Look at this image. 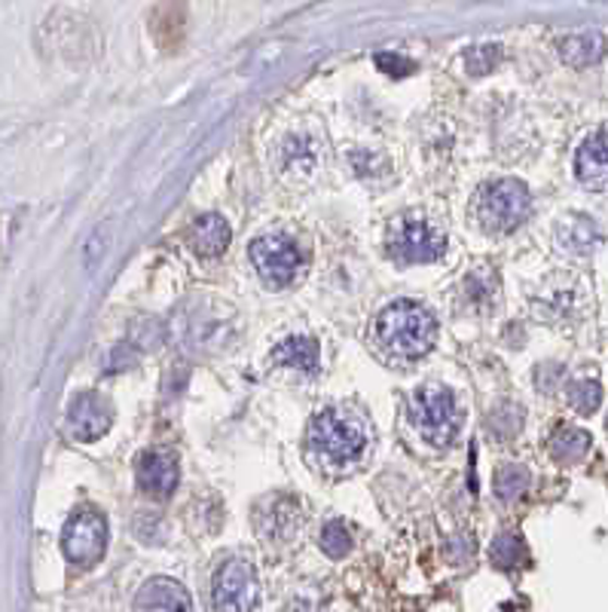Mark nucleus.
<instances>
[{
	"mask_svg": "<svg viewBox=\"0 0 608 612\" xmlns=\"http://www.w3.org/2000/svg\"><path fill=\"white\" fill-rule=\"evenodd\" d=\"M385 248L389 258L397 263H431L443 258L446 251V233H443L431 217L419 212H407L392 221V227L385 233Z\"/></svg>",
	"mask_w": 608,
	"mask_h": 612,
	"instance_id": "7ed1b4c3",
	"label": "nucleus"
},
{
	"mask_svg": "<svg viewBox=\"0 0 608 612\" xmlns=\"http://www.w3.org/2000/svg\"><path fill=\"white\" fill-rule=\"evenodd\" d=\"M285 151L290 153V160H285V168H288V172H294L297 163L303 166V172H312V166H315V153H312V148H306L303 141H288Z\"/></svg>",
	"mask_w": 608,
	"mask_h": 612,
	"instance_id": "b1692460",
	"label": "nucleus"
},
{
	"mask_svg": "<svg viewBox=\"0 0 608 612\" xmlns=\"http://www.w3.org/2000/svg\"><path fill=\"white\" fill-rule=\"evenodd\" d=\"M273 365L297 367L312 374L319 367V343L312 337H288L273 350Z\"/></svg>",
	"mask_w": 608,
	"mask_h": 612,
	"instance_id": "dca6fc26",
	"label": "nucleus"
},
{
	"mask_svg": "<svg viewBox=\"0 0 608 612\" xmlns=\"http://www.w3.org/2000/svg\"><path fill=\"white\" fill-rule=\"evenodd\" d=\"M114 423V411L107 404V398L98 392H80L68 408V428L76 442H95L102 438Z\"/></svg>",
	"mask_w": 608,
	"mask_h": 612,
	"instance_id": "1a4fd4ad",
	"label": "nucleus"
},
{
	"mask_svg": "<svg viewBox=\"0 0 608 612\" xmlns=\"http://www.w3.org/2000/svg\"><path fill=\"white\" fill-rule=\"evenodd\" d=\"M309 444L331 462H351L367 447V428L346 411H324L309 423Z\"/></svg>",
	"mask_w": 608,
	"mask_h": 612,
	"instance_id": "39448f33",
	"label": "nucleus"
},
{
	"mask_svg": "<svg viewBox=\"0 0 608 612\" xmlns=\"http://www.w3.org/2000/svg\"><path fill=\"white\" fill-rule=\"evenodd\" d=\"M319 545L321 551L327 554V557H346L351 549V536H349V527L343 523V520H331V523H324V530L319 536Z\"/></svg>",
	"mask_w": 608,
	"mask_h": 612,
	"instance_id": "aec40b11",
	"label": "nucleus"
},
{
	"mask_svg": "<svg viewBox=\"0 0 608 612\" xmlns=\"http://www.w3.org/2000/svg\"><path fill=\"white\" fill-rule=\"evenodd\" d=\"M575 175L587 190L608 193V132H596L581 144L575 153Z\"/></svg>",
	"mask_w": 608,
	"mask_h": 612,
	"instance_id": "9b49d317",
	"label": "nucleus"
},
{
	"mask_svg": "<svg viewBox=\"0 0 608 612\" xmlns=\"http://www.w3.org/2000/svg\"><path fill=\"white\" fill-rule=\"evenodd\" d=\"M526 557H529V551H526V542L520 533L496 536L489 545V561L499 569H514V566L526 564Z\"/></svg>",
	"mask_w": 608,
	"mask_h": 612,
	"instance_id": "a211bd4d",
	"label": "nucleus"
},
{
	"mask_svg": "<svg viewBox=\"0 0 608 612\" xmlns=\"http://www.w3.org/2000/svg\"><path fill=\"white\" fill-rule=\"evenodd\" d=\"M138 487L151 496H168L171 490L178 487V459L171 450H163V447H153V450H144L138 457Z\"/></svg>",
	"mask_w": 608,
	"mask_h": 612,
	"instance_id": "9d476101",
	"label": "nucleus"
},
{
	"mask_svg": "<svg viewBox=\"0 0 608 612\" xmlns=\"http://www.w3.org/2000/svg\"><path fill=\"white\" fill-rule=\"evenodd\" d=\"M499 61H502V46L499 44L472 46V49L465 52V68H468L474 76L489 74Z\"/></svg>",
	"mask_w": 608,
	"mask_h": 612,
	"instance_id": "4be33fe9",
	"label": "nucleus"
},
{
	"mask_svg": "<svg viewBox=\"0 0 608 612\" xmlns=\"http://www.w3.org/2000/svg\"><path fill=\"white\" fill-rule=\"evenodd\" d=\"M563 365H541L535 370V382H538L541 392H553L560 386V380H563Z\"/></svg>",
	"mask_w": 608,
	"mask_h": 612,
	"instance_id": "393cba45",
	"label": "nucleus"
},
{
	"mask_svg": "<svg viewBox=\"0 0 608 612\" xmlns=\"http://www.w3.org/2000/svg\"><path fill=\"white\" fill-rule=\"evenodd\" d=\"M489 426H492V432H496L502 442H508V438H511V435H517L520 426H523L520 408H514V404H502L499 411L489 416Z\"/></svg>",
	"mask_w": 608,
	"mask_h": 612,
	"instance_id": "5701e85b",
	"label": "nucleus"
},
{
	"mask_svg": "<svg viewBox=\"0 0 608 612\" xmlns=\"http://www.w3.org/2000/svg\"><path fill=\"white\" fill-rule=\"evenodd\" d=\"M229 239H233V229L229 224L220 217V214H202L193 221V227L187 233V243L196 251L199 258H217L229 248Z\"/></svg>",
	"mask_w": 608,
	"mask_h": 612,
	"instance_id": "ddd939ff",
	"label": "nucleus"
},
{
	"mask_svg": "<svg viewBox=\"0 0 608 612\" xmlns=\"http://www.w3.org/2000/svg\"><path fill=\"white\" fill-rule=\"evenodd\" d=\"M557 243L569 255H591L599 243V229L591 217L584 214H569L557 227Z\"/></svg>",
	"mask_w": 608,
	"mask_h": 612,
	"instance_id": "4468645a",
	"label": "nucleus"
},
{
	"mask_svg": "<svg viewBox=\"0 0 608 612\" xmlns=\"http://www.w3.org/2000/svg\"><path fill=\"white\" fill-rule=\"evenodd\" d=\"M529 487V469L520 462H504L496 472V493L502 499H517L523 490Z\"/></svg>",
	"mask_w": 608,
	"mask_h": 612,
	"instance_id": "6ab92c4d",
	"label": "nucleus"
},
{
	"mask_svg": "<svg viewBox=\"0 0 608 612\" xmlns=\"http://www.w3.org/2000/svg\"><path fill=\"white\" fill-rule=\"evenodd\" d=\"M61 551L80 569L95 566L107 551V520L95 508H76L61 530Z\"/></svg>",
	"mask_w": 608,
	"mask_h": 612,
	"instance_id": "423d86ee",
	"label": "nucleus"
},
{
	"mask_svg": "<svg viewBox=\"0 0 608 612\" xmlns=\"http://www.w3.org/2000/svg\"><path fill=\"white\" fill-rule=\"evenodd\" d=\"M212 600L217 612H251L260 600V581L248 561H227L214 573Z\"/></svg>",
	"mask_w": 608,
	"mask_h": 612,
	"instance_id": "6e6552de",
	"label": "nucleus"
},
{
	"mask_svg": "<svg viewBox=\"0 0 608 612\" xmlns=\"http://www.w3.org/2000/svg\"><path fill=\"white\" fill-rule=\"evenodd\" d=\"M591 450V432L579 426H557L550 435V454L560 462H581Z\"/></svg>",
	"mask_w": 608,
	"mask_h": 612,
	"instance_id": "f3484780",
	"label": "nucleus"
},
{
	"mask_svg": "<svg viewBox=\"0 0 608 612\" xmlns=\"http://www.w3.org/2000/svg\"><path fill=\"white\" fill-rule=\"evenodd\" d=\"M254 270L270 289H285L300 273V248L285 233H270L260 236L248 248Z\"/></svg>",
	"mask_w": 608,
	"mask_h": 612,
	"instance_id": "0eeeda50",
	"label": "nucleus"
},
{
	"mask_svg": "<svg viewBox=\"0 0 608 612\" xmlns=\"http://www.w3.org/2000/svg\"><path fill=\"white\" fill-rule=\"evenodd\" d=\"M410 420L428 444L443 447V444L453 442L458 423H462L453 389L438 386V382H428L422 389H416L410 398Z\"/></svg>",
	"mask_w": 608,
	"mask_h": 612,
	"instance_id": "20e7f679",
	"label": "nucleus"
},
{
	"mask_svg": "<svg viewBox=\"0 0 608 612\" xmlns=\"http://www.w3.org/2000/svg\"><path fill=\"white\" fill-rule=\"evenodd\" d=\"M603 56H606V40H603V34H596V31L572 34V37H563V40H560V59H563L569 68H591V64H596Z\"/></svg>",
	"mask_w": 608,
	"mask_h": 612,
	"instance_id": "2eb2a0df",
	"label": "nucleus"
},
{
	"mask_svg": "<svg viewBox=\"0 0 608 612\" xmlns=\"http://www.w3.org/2000/svg\"><path fill=\"white\" fill-rule=\"evenodd\" d=\"M533 212V197L517 178H499L484 184L474 199V217L487 233H511Z\"/></svg>",
	"mask_w": 608,
	"mask_h": 612,
	"instance_id": "f03ea898",
	"label": "nucleus"
},
{
	"mask_svg": "<svg viewBox=\"0 0 608 612\" xmlns=\"http://www.w3.org/2000/svg\"><path fill=\"white\" fill-rule=\"evenodd\" d=\"M377 340L395 358H419L438 340V321L416 301H395L377 319Z\"/></svg>",
	"mask_w": 608,
	"mask_h": 612,
	"instance_id": "f257e3e1",
	"label": "nucleus"
},
{
	"mask_svg": "<svg viewBox=\"0 0 608 612\" xmlns=\"http://www.w3.org/2000/svg\"><path fill=\"white\" fill-rule=\"evenodd\" d=\"M135 612H193V600L181 581L151 579L135 595Z\"/></svg>",
	"mask_w": 608,
	"mask_h": 612,
	"instance_id": "f8f14e48",
	"label": "nucleus"
},
{
	"mask_svg": "<svg viewBox=\"0 0 608 612\" xmlns=\"http://www.w3.org/2000/svg\"><path fill=\"white\" fill-rule=\"evenodd\" d=\"M377 64H380L382 71H389V74H407L413 64L407 59H401V56H389V52H380L377 56Z\"/></svg>",
	"mask_w": 608,
	"mask_h": 612,
	"instance_id": "a878e982",
	"label": "nucleus"
},
{
	"mask_svg": "<svg viewBox=\"0 0 608 612\" xmlns=\"http://www.w3.org/2000/svg\"><path fill=\"white\" fill-rule=\"evenodd\" d=\"M569 404L584 416H591L603 404V386L596 380H575L569 386Z\"/></svg>",
	"mask_w": 608,
	"mask_h": 612,
	"instance_id": "412c9836",
	"label": "nucleus"
}]
</instances>
